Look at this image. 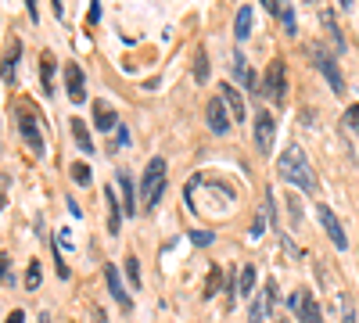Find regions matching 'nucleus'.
<instances>
[{
    "instance_id": "nucleus-35",
    "label": "nucleus",
    "mask_w": 359,
    "mask_h": 323,
    "mask_svg": "<svg viewBox=\"0 0 359 323\" xmlns=\"http://www.w3.org/2000/svg\"><path fill=\"white\" fill-rule=\"evenodd\" d=\"M4 323H25V312H22V309H11Z\"/></svg>"
},
{
    "instance_id": "nucleus-20",
    "label": "nucleus",
    "mask_w": 359,
    "mask_h": 323,
    "mask_svg": "<svg viewBox=\"0 0 359 323\" xmlns=\"http://www.w3.org/2000/svg\"><path fill=\"white\" fill-rule=\"evenodd\" d=\"M320 22H323V29H327V36H331V40L338 43V50H345V36H341V29H338L334 11H320Z\"/></svg>"
},
{
    "instance_id": "nucleus-4",
    "label": "nucleus",
    "mask_w": 359,
    "mask_h": 323,
    "mask_svg": "<svg viewBox=\"0 0 359 323\" xmlns=\"http://www.w3.org/2000/svg\"><path fill=\"white\" fill-rule=\"evenodd\" d=\"M259 90H262V97H266V101H273L277 108L287 101V69H284L280 57H277V62H269V69L262 72Z\"/></svg>"
},
{
    "instance_id": "nucleus-42",
    "label": "nucleus",
    "mask_w": 359,
    "mask_h": 323,
    "mask_svg": "<svg viewBox=\"0 0 359 323\" xmlns=\"http://www.w3.org/2000/svg\"><path fill=\"white\" fill-rule=\"evenodd\" d=\"M277 323H287V319H277Z\"/></svg>"
},
{
    "instance_id": "nucleus-33",
    "label": "nucleus",
    "mask_w": 359,
    "mask_h": 323,
    "mask_svg": "<svg viewBox=\"0 0 359 323\" xmlns=\"http://www.w3.org/2000/svg\"><path fill=\"white\" fill-rule=\"evenodd\" d=\"M266 233V216H255V223H252V238H262Z\"/></svg>"
},
{
    "instance_id": "nucleus-9",
    "label": "nucleus",
    "mask_w": 359,
    "mask_h": 323,
    "mask_svg": "<svg viewBox=\"0 0 359 323\" xmlns=\"http://www.w3.org/2000/svg\"><path fill=\"white\" fill-rule=\"evenodd\" d=\"M104 284H108V295L115 298V305L123 312H133V295L126 291V284H123V277H118L115 266H104Z\"/></svg>"
},
{
    "instance_id": "nucleus-1",
    "label": "nucleus",
    "mask_w": 359,
    "mask_h": 323,
    "mask_svg": "<svg viewBox=\"0 0 359 323\" xmlns=\"http://www.w3.org/2000/svg\"><path fill=\"white\" fill-rule=\"evenodd\" d=\"M277 172H280V180L291 184V187H302L306 194L316 191V176H313V165L302 151V144H287L280 162H277Z\"/></svg>"
},
{
    "instance_id": "nucleus-22",
    "label": "nucleus",
    "mask_w": 359,
    "mask_h": 323,
    "mask_svg": "<svg viewBox=\"0 0 359 323\" xmlns=\"http://www.w3.org/2000/svg\"><path fill=\"white\" fill-rule=\"evenodd\" d=\"M269 309H273V305H269V298H266V291H262V295L252 302V309H248V323H262L266 316H269Z\"/></svg>"
},
{
    "instance_id": "nucleus-19",
    "label": "nucleus",
    "mask_w": 359,
    "mask_h": 323,
    "mask_svg": "<svg viewBox=\"0 0 359 323\" xmlns=\"http://www.w3.org/2000/svg\"><path fill=\"white\" fill-rule=\"evenodd\" d=\"M233 36H237V40H248V36H252V8H248V4L237 11V18H233Z\"/></svg>"
},
{
    "instance_id": "nucleus-2",
    "label": "nucleus",
    "mask_w": 359,
    "mask_h": 323,
    "mask_svg": "<svg viewBox=\"0 0 359 323\" xmlns=\"http://www.w3.org/2000/svg\"><path fill=\"white\" fill-rule=\"evenodd\" d=\"M15 123H18V133H22V140H25V148L33 151L36 158H43V155H47V137H43V126H40L36 104L22 101V104L15 108Z\"/></svg>"
},
{
    "instance_id": "nucleus-21",
    "label": "nucleus",
    "mask_w": 359,
    "mask_h": 323,
    "mask_svg": "<svg viewBox=\"0 0 359 323\" xmlns=\"http://www.w3.org/2000/svg\"><path fill=\"white\" fill-rule=\"evenodd\" d=\"M40 79H43V94L50 97L54 94V62H50V54H40Z\"/></svg>"
},
{
    "instance_id": "nucleus-15",
    "label": "nucleus",
    "mask_w": 359,
    "mask_h": 323,
    "mask_svg": "<svg viewBox=\"0 0 359 323\" xmlns=\"http://www.w3.org/2000/svg\"><path fill=\"white\" fill-rule=\"evenodd\" d=\"M104 198H108V233H118V230H123L126 209H123V198H115V184L104 187Z\"/></svg>"
},
{
    "instance_id": "nucleus-37",
    "label": "nucleus",
    "mask_w": 359,
    "mask_h": 323,
    "mask_svg": "<svg viewBox=\"0 0 359 323\" xmlns=\"http://www.w3.org/2000/svg\"><path fill=\"white\" fill-rule=\"evenodd\" d=\"M341 323H355V309L345 302V312H341Z\"/></svg>"
},
{
    "instance_id": "nucleus-39",
    "label": "nucleus",
    "mask_w": 359,
    "mask_h": 323,
    "mask_svg": "<svg viewBox=\"0 0 359 323\" xmlns=\"http://www.w3.org/2000/svg\"><path fill=\"white\" fill-rule=\"evenodd\" d=\"M338 4H341V8H345V11H348V8H352V0H338Z\"/></svg>"
},
{
    "instance_id": "nucleus-38",
    "label": "nucleus",
    "mask_w": 359,
    "mask_h": 323,
    "mask_svg": "<svg viewBox=\"0 0 359 323\" xmlns=\"http://www.w3.org/2000/svg\"><path fill=\"white\" fill-rule=\"evenodd\" d=\"M50 4H54V15L62 18V11H65V8H62V0H50Z\"/></svg>"
},
{
    "instance_id": "nucleus-24",
    "label": "nucleus",
    "mask_w": 359,
    "mask_h": 323,
    "mask_svg": "<svg viewBox=\"0 0 359 323\" xmlns=\"http://www.w3.org/2000/svg\"><path fill=\"white\" fill-rule=\"evenodd\" d=\"M252 291H255V266H245L241 280H237V295H252Z\"/></svg>"
},
{
    "instance_id": "nucleus-32",
    "label": "nucleus",
    "mask_w": 359,
    "mask_h": 323,
    "mask_svg": "<svg viewBox=\"0 0 359 323\" xmlns=\"http://www.w3.org/2000/svg\"><path fill=\"white\" fill-rule=\"evenodd\" d=\"M345 123H348V126H352V130L359 133V104H352V108L345 111Z\"/></svg>"
},
{
    "instance_id": "nucleus-16",
    "label": "nucleus",
    "mask_w": 359,
    "mask_h": 323,
    "mask_svg": "<svg viewBox=\"0 0 359 323\" xmlns=\"http://www.w3.org/2000/svg\"><path fill=\"white\" fill-rule=\"evenodd\" d=\"M233 79L245 86V90H259V79L252 76V69H248V57L241 54V50H233Z\"/></svg>"
},
{
    "instance_id": "nucleus-7",
    "label": "nucleus",
    "mask_w": 359,
    "mask_h": 323,
    "mask_svg": "<svg viewBox=\"0 0 359 323\" xmlns=\"http://www.w3.org/2000/svg\"><path fill=\"white\" fill-rule=\"evenodd\" d=\"M273 140H277L273 111L259 108V115H255V148H259V155H269V151H273Z\"/></svg>"
},
{
    "instance_id": "nucleus-25",
    "label": "nucleus",
    "mask_w": 359,
    "mask_h": 323,
    "mask_svg": "<svg viewBox=\"0 0 359 323\" xmlns=\"http://www.w3.org/2000/svg\"><path fill=\"white\" fill-rule=\"evenodd\" d=\"M22 287H29V291H36L40 287V262H29V270H25V284Z\"/></svg>"
},
{
    "instance_id": "nucleus-26",
    "label": "nucleus",
    "mask_w": 359,
    "mask_h": 323,
    "mask_svg": "<svg viewBox=\"0 0 359 323\" xmlns=\"http://www.w3.org/2000/svg\"><path fill=\"white\" fill-rule=\"evenodd\" d=\"M126 277H130V287H140V262H137V255L126 259Z\"/></svg>"
},
{
    "instance_id": "nucleus-5",
    "label": "nucleus",
    "mask_w": 359,
    "mask_h": 323,
    "mask_svg": "<svg viewBox=\"0 0 359 323\" xmlns=\"http://www.w3.org/2000/svg\"><path fill=\"white\" fill-rule=\"evenodd\" d=\"M309 57H313V65L320 69V76L331 83V90H334V94H345V79H341V72H338V62H334V57L327 54L323 47H313Z\"/></svg>"
},
{
    "instance_id": "nucleus-14",
    "label": "nucleus",
    "mask_w": 359,
    "mask_h": 323,
    "mask_svg": "<svg viewBox=\"0 0 359 323\" xmlns=\"http://www.w3.org/2000/svg\"><path fill=\"white\" fill-rule=\"evenodd\" d=\"M65 86H69V101L72 104H83L86 101V86H83V69L76 62L65 65Z\"/></svg>"
},
{
    "instance_id": "nucleus-30",
    "label": "nucleus",
    "mask_w": 359,
    "mask_h": 323,
    "mask_svg": "<svg viewBox=\"0 0 359 323\" xmlns=\"http://www.w3.org/2000/svg\"><path fill=\"white\" fill-rule=\"evenodd\" d=\"M0 284H11V255L0 252Z\"/></svg>"
},
{
    "instance_id": "nucleus-3",
    "label": "nucleus",
    "mask_w": 359,
    "mask_h": 323,
    "mask_svg": "<svg viewBox=\"0 0 359 323\" xmlns=\"http://www.w3.org/2000/svg\"><path fill=\"white\" fill-rule=\"evenodd\" d=\"M165 194V158H151L140 176V205H144V212H155L158 209V201Z\"/></svg>"
},
{
    "instance_id": "nucleus-28",
    "label": "nucleus",
    "mask_w": 359,
    "mask_h": 323,
    "mask_svg": "<svg viewBox=\"0 0 359 323\" xmlns=\"http://www.w3.org/2000/svg\"><path fill=\"white\" fill-rule=\"evenodd\" d=\"M191 241H194L198 248H208L216 238H212V230H191Z\"/></svg>"
},
{
    "instance_id": "nucleus-41",
    "label": "nucleus",
    "mask_w": 359,
    "mask_h": 323,
    "mask_svg": "<svg viewBox=\"0 0 359 323\" xmlns=\"http://www.w3.org/2000/svg\"><path fill=\"white\" fill-rule=\"evenodd\" d=\"M40 323H50V316H47V312H40Z\"/></svg>"
},
{
    "instance_id": "nucleus-31",
    "label": "nucleus",
    "mask_w": 359,
    "mask_h": 323,
    "mask_svg": "<svg viewBox=\"0 0 359 323\" xmlns=\"http://www.w3.org/2000/svg\"><path fill=\"white\" fill-rule=\"evenodd\" d=\"M262 8H266L269 15H277V18H280V11H284L287 4H284V0H262Z\"/></svg>"
},
{
    "instance_id": "nucleus-11",
    "label": "nucleus",
    "mask_w": 359,
    "mask_h": 323,
    "mask_svg": "<svg viewBox=\"0 0 359 323\" xmlns=\"http://www.w3.org/2000/svg\"><path fill=\"white\" fill-rule=\"evenodd\" d=\"M205 123H208V130L212 133H230V111H226V104H223V97H212L205 104Z\"/></svg>"
},
{
    "instance_id": "nucleus-10",
    "label": "nucleus",
    "mask_w": 359,
    "mask_h": 323,
    "mask_svg": "<svg viewBox=\"0 0 359 323\" xmlns=\"http://www.w3.org/2000/svg\"><path fill=\"white\" fill-rule=\"evenodd\" d=\"M316 219L323 223V230H327V238H331V245L334 248H348V238H345V230H341V223H338V216L327 209V205H316Z\"/></svg>"
},
{
    "instance_id": "nucleus-27",
    "label": "nucleus",
    "mask_w": 359,
    "mask_h": 323,
    "mask_svg": "<svg viewBox=\"0 0 359 323\" xmlns=\"http://www.w3.org/2000/svg\"><path fill=\"white\" fill-rule=\"evenodd\" d=\"M194 76H198V83H208V54H205V50H198V62H194Z\"/></svg>"
},
{
    "instance_id": "nucleus-18",
    "label": "nucleus",
    "mask_w": 359,
    "mask_h": 323,
    "mask_svg": "<svg viewBox=\"0 0 359 323\" xmlns=\"http://www.w3.org/2000/svg\"><path fill=\"white\" fill-rule=\"evenodd\" d=\"M72 137H76V148L86 151V155H94V140H90V130L83 119H72Z\"/></svg>"
},
{
    "instance_id": "nucleus-40",
    "label": "nucleus",
    "mask_w": 359,
    "mask_h": 323,
    "mask_svg": "<svg viewBox=\"0 0 359 323\" xmlns=\"http://www.w3.org/2000/svg\"><path fill=\"white\" fill-rule=\"evenodd\" d=\"M4 205H8V198H4V194H0V212H4Z\"/></svg>"
},
{
    "instance_id": "nucleus-29",
    "label": "nucleus",
    "mask_w": 359,
    "mask_h": 323,
    "mask_svg": "<svg viewBox=\"0 0 359 323\" xmlns=\"http://www.w3.org/2000/svg\"><path fill=\"white\" fill-rule=\"evenodd\" d=\"M216 291H219V270L212 266V270H208V284H205V298H212Z\"/></svg>"
},
{
    "instance_id": "nucleus-23",
    "label": "nucleus",
    "mask_w": 359,
    "mask_h": 323,
    "mask_svg": "<svg viewBox=\"0 0 359 323\" xmlns=\"http://www.w3.org/2000/svg\"><path fill=\"white\" fill-rule=\"evenodd\" d=\"M69 169H72V180H76L79 187H90V180H94V172H90V165H86V162H72Z\"/></svg>"
},
{
    "instance_id": "nucleus-12",
    "label": "nucleus",
    "mask_w": 359,
    "mask_h": 323,
    "mask_svg": "<svg viewBox=\"0 0 359 323\" xmlns=\"http://www.w3.org/2000/svg\"><path fill=\"white\" fill-rule=\"evenodd\" d=\"M115 180H118V198H123V209H126V216H137L140 212V194L133 191V176L126 172V169H118L115 172Z\"/></svg>"
},
{
    "instance_id": "nucleus-8",
    "label": "nucleus",
    "mask_w": 359,
    "mask_h": 323,
    "mask_svg": "<svg viewBox=\"0 0 359 323\" xmlns=\"http://www.w3.org/2000/svg\"><path fill=\"white\" fill-rule=\"evenodd\" d=\"M18 62H22V40H18V36H11V40H8L4 57H0V79H4L8 86H15V83H18Z\"/></svg>"
},
{
    "instance_id": "nucleus-17",
    "label": "nucleus",
    "mask_w": 359,
    "mask_h": 323,
    "mask_svg": "<svg viewBox=\"0 0 359 323\" xmlns=\"http://www.w3.org/2000/svg\"><path fill=\"white\" fill-rule=\"evenodd\" d=\"M94 126L104 130V133L118 130V115H115V108L108 101H94Z\"/></svg>"
},
{
    "instance_id": "nucleus-13",
    "label": "nucleus",
    "mask_w": 359,
    "mask_h": 323,
    "mask_svg": "<svg viewBox=\"0 0 359 323\" xmlns=\"http://www.w3.org/2000/svg\"><path fill=\"white\" fill-rule=\"evenodd\" d=\"M219 97H223V104H226V111H230V119H233V123H241L245 115H248L245 97H241V90H237V86L223 83V86H219Z\"/></svg>"
},
{
    "instance_id": "nucleus-34",
    "label": "nucleus",
    "mask_w": 359,
    "mask_h": 323,
    "mask_svg": "<svg viewBox=\"0 0 359 323\" xmlns=\"http://www.w3.org/2000/svg\"><path fill=\"white\" fill-rule=\"evenodd\" d=\"M130 144H133V140H130V130L118 123V148H130Z\"/></svg>"
},
{
    "instance_id": "nucleus-36",
    "label": "nucleus",
    "mask_w": 359,
    "mask_h": 323,
    "mask_svg": "<svg viewBox=\"0 0 359 323\" xmlns=\"http://www.w3.org/2000/svg\"><path fill=\"white\" fill-rule=\"evenodd\" d=\"M25 8H29V18L40 22V8H36V0H25Z\"/></svg>"
},
{
    "instance_id": "nucleus-6",
    "label": "nucleus",
    "mask_w": 359,
    "mask_h": 323,
    "mask_svg": "<svg viewBox=\"0 0 359 323\" xmlns=\"http://www.w3.org/2000/svg\"><path fill=\"white\" fill-rule=\"evenodd\" d=\"M287 309L302 319V323H323V316H320V305H316V298H313V291L309 287H302V291H294V295L287 298Z\"/></svg>"
}]
</instances>
